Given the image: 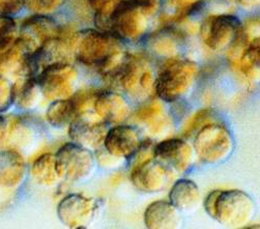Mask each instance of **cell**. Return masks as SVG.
Returning <instances> with one entry per match:
<instances>
[{
  "mask_svg": "<svg viewBox=\"0 0 260 229\" xmlns=\"http://www.w3.org/2000/svg\"><path fill=\"white\" fill-rule=\"evenodd\" d=\"M148 19L132 0H122L110 18L108 32L122 42L139 40L148 28Z\"/></svg>",
  "mask_w": 260,
  "mask_h": 229,
  "instance_id": "cell-8",
  "label": "cell"
},
{
  "mask_svg": "<svg viewBox=\"0 0 260 229\" xmlns=\"http://www.w3.org/2000/svg\"><path fill=\"white\" fill-rule=\"evenodd\" d=\"M78 78L79 73L71 63L47 68L37 76L42 95L51 102L71 99L75 94Z\"/></svg>",
  "mask_w": 260,
  "mask_h": 229,
  "instance_id": "cell-7",
  "label": "cell"
},
{
  "mask_svg": "<svg viewBox=\"0 0 260 229\" xmlns=\"http://www.w3.org/2000/svg\"><path fill=\"white\" fill-rule=\"evenodd\" d=\"M94 158H95V162L100 166H102L103 168H108V169L118 168L125 161L124 159L118 158V157L110 154L109 151H107L105 148H104V146L95 150Z\"/></svg>",
  "mask_w": 260,
  "mask_h": 229,
  "instance_id": "cell-30",
  "label": "cell"
},
{
  "mask_svg": "<svg viewBox=\"0 0 260 229\" xmlns=\"http://www.w3.org/2000/svg\"><path fill=\"white\" fill-rule=\"evenodd\" d=\"M194 146L183 139H169L153 147V158L171 173H185L195 160Z\"/></svg>",
  "mask_w": 260,
  "mask_h": 229,
  "instance_id": "cell-9",
  "label": "cell"
},
{
  "mask_svg": "<svg viewBox=\"0 0 260 229\" xmlns=\"http://www.w3.org/2000/svg\"><path fill=\"white\" fill-rule=\"evenodd\" d=\"M31 175L41 186L52 187L59 180L56 171L55 155L46 152L38 157L31 165Z\"/></svg>",
  "mask_w": 260,
  "mask_h": 229,
  "instance_id": "cell-24",
  "label": "cell"
},
{
  "mask_svg": "<svg viewBox=\"0 0 260 229\" xmlns=\"http://www.w3.org/2000/svg\"><path fill=\"white\" fill-rule=\"evenodd\" d=\"M242 21L232 15L217 14L204 19L200 35L204 44L214 51L227 50L242 32Z\"/></svg>",
  "mask_w": 260,
  "mask_h": 229,
  "instance_id": "cell-6",
  "label": "cell"
},
{
  "mask_svg": "<svg viewBox=\"0 0 260 229\" xmlns=\"http://www.w3.org/2000/svg\"><path fill=\"white\" fill-rule=\"evenodd\" d=\"M132 2L149 18L160 11L161 0H132Z\"/></svg>",
  "mask_w": 260,
  "mask_h": 229,
  "instance_id": "cell-33",
  "label": "cell"
},
{
  "mask_svg": "<svg viewBox=\"0 0 260 229\" xmlns=\"http://www.w3.org/2000/svg\"><path fill=\"white\" fill-rule=\"evenodd\" d=\"M108 130L106 122L76 116L69 125V137L72 142L95 151L103 147Z\"/></svg>",
  "mask_w": 260,
  "mask_h": 229,
  "instance_id": "cell-15",
  "label": "cell"
},
{
  "mask_svg": "<svg viewBox=\"0 0 260 229\" xmlns=\"http://www.w3.org/2000/svg\"><path fill=\"white\" fill-rule=\"evenodd\" d=\"M74 57L72 38L57 37L46 41L31 54V62L36 77L47 68L71 63Z\"/></svg>",
  "mask_w": 260,
  "mask_h": 229,
  "instance_id": "cell-12",
  "label": "cell"
},
{
  "mask_svg": "<svg viewBox=\"0 0 260 229\" xmlns=\"http://www.w3.org/2000/svg\"><path fill=\"white\" fill-rule=\"evenodd\" d=\"M77 116L76 108L72 99L52 101L46 110V119L55 129H63Z\"/></svg>",
  "mask_w": 260,
  "mask_h": 229,
  "instance_id": "cell-23",
  "label": "cell"
},
{
  "mask_svg": "<svg viewBox=\"0 0 260 229\" xmlns=\"http://www.w3.org/2000/svg\"><path fill=\"white\" fill-rule=\"evenodd\" d=\"M93 110L96 117L108 124L120 123L129 114V105L118 92L98 90L94 99Z\"/></svg>",
  "mask_w": 260,
  "mask_h": 229,
  "instance_id": "cell-17",
  "label": "cell"
},
{
  "mask_svg": "<svg viewBox=\"0 0 260 229\" xmlns=\"http://www.w3.org/2000/svg\"><path fill=\"white\" fill-rule=\"evenodd\" d=\"M250 43H254V44H257V45H260V38H256V39H253Z\"/></svg>",
  "mask_w": 260,
  "mask_h": 229,
  "instance_id": "cell-37",
  "label": "cell"
},
{
  "mask_svg": "<svg viewBox=\"0 0 260 229\" xmlns=\"http://www.w3.org/2000/svg\"><path fill=\"white\" fill-rule=\"evenodd\" d=\"M200 200V190L191 180H178L169 192V201L180 213L195 211L199 206Z\"/></svg>",
  "mask_w": 260,
  "mask_h": 229,
  "instance_id": "cell-20",
  "label": "cell"
},
{
  "mask_svg": "<svg viewBox=\"0 0 260 229\" xmlns=\"http://www.w3.org/2000/svg\"><path fill=\"white\" fill-rule=\"evenodd\" d=\"M96 211L93 199L81 194H69L57 206V217L69 228H85L92 221Z\"/></svg>",
  "mask_w": 260,
  "mask_h": 229,
  "instance_id": "cell-11",
  "label": "cell"
},
{
  "mask_svg": "<svg viewBox=\"0 0 260 229\" xmlns=\"http://www.w3.org/2000/svg\"><path fill=\"white\" fill-rule=\"evenodd\" d=\"M142 144L141 134L135 126L117 124L109 128L103 146L110 154L127 160L137 154Z\"/></svg>",
  "mask_w": 260,
  "mask_h": 229,
  "instance_id": "cell-13",
  "label": "cell"
},
{
  "mask_svg": "<svg viewBox=\"0 0 260 229\" xmlns=\"http://www.w3.org/2000/svg\"><path fill=\"white\" fill-rule=\"evenodd\" d=\"M238 3L242 6V8L248 11L260 8V0H238Z\"/></svg>",
  "mask_w": 260,
  "mask_h": 229,
  "instance_id": "cell-35",
  "label": "cell"
},
{
  "mask_svg": "<svg viewBox=\"0 0 260 229\" xmlns=\"http://www.w3.org/2000/svg\"><path fill=\"white\" fill-rule=\"evenodd\" d=\"M193 146L196 157L202 163L215 165L229 158L235 148V142L224 124L212 122L199 130Z\"/></svg>",
  "mask_w": 260,
  "mask_h": 229,
  "instance_id": "cell-4",
  "label": "cell"
},
{
  "mask_svg": "<svg viewBox=\"0 0 260 229\" xmlns=\"http://www.w3.org/2000/svg\"><path fill=\"white\" fill-rule=\"evenodd\" d=\"M35 138V128H32L28 121L23 119H16L12 122L9 121L6 141L15 146V149L27 148L32 144Z\"/></svg>",
  "mask_w": 260,
  "mask_h": 229,
  "instance_id": "cell-25",
  "label": "cell"
},
{
  "mask_svg": "<svg viewBox=\"0 0 260 229\" xmlns=\"http://www.w3.org/2000/svg\"><path fill=\"white\" fill-rule=\"evenodd\" d=\"M55 164L59 179L70 183H80L92 174L96 162L90 149L70 142L57 150Z\"/></svg>",
  "mask_w": 260,
  "mask_h": 229,
  "instance_id": "cell-5",
  "label": "cell"
},
{
  "mask_svg": "<svg viewBox=\"0 0 260 229\" xmlns=\"http://www.w3.org/2000/svg\"><path fill=\"white\" fill-rule=\"evenodd\" d=\"M42 95L37 77H24L14 83V105L21 110L34 109Z\"/></svg>",
  "mask_w": 260,
  "mask_h": 229,
  "instance_id": "cell-21",
  "label": "cell"
},
{
  "mask_svg": "<svg viewBox=\"0 0 260 229\" xmlns=\"http://www.w3.org/2000/svg\"><path fill=\"white\" fill-rule=\"evenodd\" d=\"M198 72L197 63L190 59L169 58L155 76L154 91L168 103L183 100L191 92Z\"/></svg>",
  "mask_w": 260,
  "mask_h": 229,
  "instance_id": "cell-2",
  "label": "cell"
},
{
  "mask_svg": "<svg viewBox=\"0 0 260 229\" xmlns=\"http://www.w3.org/2000/svg\"><path fill=\"white\" fill-rule=\"evenodd\" d=\"M9 126V119L0 114V144L6 141Z\"/></svg>",
  "mask_w": 260,
  "mask_h": 229,
  "instance_id": "cell-34",
  "label": "cell"
},
{
  "mask_svg": "<svg viewBox=\"0 0 260 229\" xmlns=\"http://www.w3.org/2000/svg\"><path fill=\"white\" fill-rule=\"evenodd\" d=\"M122 41L112 34L99 29H84L72 37L74 58L78 61L100 68L111 56L123 51Z\"/></svg>",
  "mask_w": 260,
  "mask_h": 229,
  "instance_id": "cell-3",
  "label": "cell"
},
{
  "mask_svg": "<svg viewBox=\"0 0 260 229\" xmlns=\"http://www.w3.org/2000/svg\"><path fill=\"white\" fill-rule=\"evenodd\" d=\"M27 166L21 152L15 148L0 150V187L15 189L21 186Z\"/></svg>",
  "mask_w": 260,
  "mask_h": 229,
  "instance_id": "cell-18",
  "label": "cell"
},
{
  "mask_svg": "<svg viewBox=\"0 0 260 229\" xmlns=\"http://www.w3.org/2000/svg\"><path fill=\"white\" fill-rule=\"evenodd\" d=\"M242 34L249 43L256 38H260V17L249 18L242 25Z\"/></svg>",
  "mask_w": 260,
  "mask_h": 229,
  "instance_id": "cell-31",
  "label": "cell"
},
{
  "mask_svg": "<svg viewBox=\"0 0 260 229\" xmlns=\"http://www.w3.org/2000/svg\"><path fill=\"white\" fill-rule=\"evenodd\" d=\"M180 43H183V40L179 34L167 28L152 35L148 40L147 47L155 55L169 59L176 57L179 52Z\"/></svg>",
  "mask_w": 260,
  "mask_h": 229,
  "instance_id": "cell-22",
  "label": "cell"
},
{
  "mask_svg": "<svg viewBox=\"0 0 260 229\" xmlns=\"http://www.w3.org/2000/svg\"><path fill=\"white\" fill-rule=\"evenodd\" d=\"M239 64L245 77L253 82H260V45L249 43Z\"/></svg>",
  "mask_w": 260,
  "mask_h": 229,
  "instance_id": "cell-26",
  "label": "cell"
},
{
  "mask_svg": "<svg viewBox=\"0 0 260 229\" xmlns=\"http://www.w3.org/2000/svg\"><path fill=\"white\" fill-rule=\"evenodd\" d=\"M19 29L12 16L0 14V54L6 52L18 40Z\"/></svg>",
  "mask_w": 260,
  "mask_h": 229,
  "instance_id": "cell-27",
  "label": "cell"
},
{
  "mask_svg": "<svg viewBox=\"0 0 260 229\" xmlns=\"http://www.w3.org/2000/svg\"><path fill=\"white\" fill-rule=\"evenodd\" d=\"M68 0H24L25 8L34 14L49 15L61 9Z\"/></svg>",
  "mask_w": 260,
  "mask_h": 229,
  "instance_id": "cell-28",
  "label": "cell"
},
{
  "mask_svg": "<svg viewBox=\"0 0 260 229\" xmlns=\"http://www.w3.org/2000/svg\"><path fill=\"white\" fill-rule=\"evenodd\" d=\"M171 172L153 157L137 163L131 172L133 185L144 193H158L162 191Z\"/></svg>",
  "mask_w": 260,
  "mask_h": 229,
  "instance_id": "cell-14",
  "label": "cell"
},
{
  "mask_svg": "<svg viewBox=\"0 0 260 229\" xmlns=\"http://www.w3.org/2000/svg\"><path fill=\"white\" fill-rule=\"evenodd\" d=\"M61 35L62 29L56 20L48 15L35 14L23 21L18 39L34 53L46 41Z\"/></svg>",
  "mask_w": 260,
  "mask_h": 229,
  "instance_id": "cell-10",
  "label": "cell"
},
{
  "mask_svg": "<svg viewBox=\"0 0 260 229\" xmlns=\"http://www.w3.org/2000/svg\"><path fill=\"white\" fill-rule=\"evenodd\" d=\"M144 224L149 229H176L183 225L180 212L170 201H154L144 212Z\"/></svg>",
  "mask_w": 260,
  "mask_h": 229,
  "instance_id": "cell-19",
  "label": "cell"
},
{
  "mask_svg": "<svg viewBox=\"0 0 260 229\" xmlns=\"http://www.w3.org/2000/svg\"><path fill=\"white\" fill-rule=\"evenodd\" d=\"M31 52L19 39L6 52L0 54V74L8 78L20 79L24 77H36Z\"/></svg>",
  "mask_w": 260,
  "mask_h": 229,
  "instance_id": "cell-16",
  "label": "cell"
},
{
  "mask_svg": "<svg viewBox=\"0 0 260 229\" xmlns=\"http://www.w3.org/2000/svg\"><path fill=\"white\" fill-rule=\"evenodd\" d=\"M14 105V83L0 74V114L7 112Z\"/></svg>",
  "mask_w": 260,
  "mask_h": 229,
  "instance_id": "cell-29",
  "label": "cell"
},
{
  "mask_svg": "<svg viewBox=\"0 0 260 229\" xmlns=\"http://www.w3.org/2000/svg\"><path fill=\"white\" fill-rule=\"evenodd\" d=\"M25 9L24 0H0V14L17 16Z\"/></svg>",
  "mask_w": 260,
  "mask_h": 229,
  "instance_id": "cell-32",
  "label": "cell"
},
{
  "mask_svg": "<svg viewBox=\"0 0 260 229\" xmlns=\"http://www.w3.org/2000/svg\"><path fill=\"white\" fill-rule=\"evenodd\" d=\"M204 208L213 219L229 228L246 227L256 212L252 197L241 190L214 191L206 197Z\"/></svg>",
  "mask_w": 260,
  "mask_h": 229,
  "instance_id": "cell-1",
  "label": "cell"
},
{
  "mask_svg": "<svg viewBox=\"0 0 260 229\" xmlns=\"http://www.w3.org/2000/svg\"><path fill=\"white\" fill-rule=\"evenodd\" d=\"M200 2V0H176V3L183 7H189L192 5H196Z\"/></svg>",
  "mask_w": 260,
  "mask_h": 229,
  "instance_id": "cell-36",
  "label": "cell"
}]
</instances>
